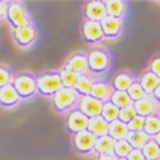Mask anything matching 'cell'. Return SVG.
Here are the masks:
<instances>
[{"label": "cell", "instance_id": "1", "mask_svg": "<svg viewBox=\"0 0 160 160\" xmlns=\"http://www.w3.org/2000/svg\"><path fill=\"white\" fill-rule=\"evenodd\" d=\"M87 54V68L88 73L94 77H100L108 73L113 65V55L108 48L102 45L92 46L86 51Z\"/></svg>", "mask_w": 160, "mask_h": 160}, {"label": "cell", "instance_id": "2", "mask_svg": "<svg viewBox=\"0 0 160 160\" xmlns=\"http://www.w3.org/2000/svg\"><path fill=\"white\" fill-rule=\"evenodd\" d=\"M36 92L42 98H51L63 87L59 69H50L36 73Z\"/></svg>", "mask_w": 160, "mask_h": 160}, {"label": "cell", "instance_id": "3", "mask_svg": "<svg viewBox=\"0 0 160 160\" xmlns=\"http://www.w3.org/2000/svg\"><path fill=\"white\" fill-rule=\"evenodd\" d=\"M5 19L12 27V30L35 23L30 9L23 2H8Z\"/></svg>", "mask_w": 160, "mask_h": 160}, {"label": "cell", "instance_id": "4", "mask_svg": "<svg viewBox=\"0 0 160 160\" xmlns=\"http://www.w3.org/2000/svg\"><path fill=\"white\" fill-rule=\"evenodd\" d=\"M12 85L16 88L17 94L19 95L22 101L28 100L37 94L36 92V76L35 73L30 71H21V72L14 73Z\"/></svg>", "mask_w": 160, "mask_h": 160}, {"label": "cell", "instance_id": "5", "mask_svg": "<svg viewBox=\"0 0 160 160\" xmlns=\"http://www.w3.org/2000/svg\"><path fill=\"white\" fill-rule=\"evenodd\" d=\"M79 101V96L73 88H65L62 87L54 96L50 98L51 106L57 113L59 114H67L72 109L77 108Z\"/></svg>", "mask_w": 160, "mask_h": 160}, {"label": "cell", "instance_id": "6", "mask_svg": "<svg viewBox=\"0 0 160 160\" xmlns=\"http://www.w3.org/2000/svg\"><path fill=\"white\" fill-rule=\"evenodd\" d=\"M10 33L14 44L21 49H28L33 46L38 41V37H40L38 28L36 27L35 23L30 26H24V27H19V28H13Z\"/></svg>", "mask_w": 160, "mask_h": 160}, {"label": "cell", "instance_id": "7", "mask_svg": "<svg viewBox=\"0 0 160 160\" xmlns=\"http://www.w3.org/2000/svg\"><path fill=\"white\" fill-rule=\"evenodd\" d=\"M79 33L83 41L91 46H100L105 42L100 22L82 19L81 26H79Z\"/></svg>", "mask_w": 160, "mask_h": 160}, {"label": "cell", "instance_id": "8", "mask_svg": "<svg viewBox=\"0 0 160 160\" xmlns=\"http://www.w3.org/2000/svg\"><path fill=\"white\" fill-rule=\"evenodd\" d=\"M71 143H72L73 150L77 154L87 155V154L94 152L96 137L92 135L91 132H88L86 129V131H82V132H78V133L72 135L71 136Z\"/></svg>", "mask_w": 160, "mask_h": 160}, {"label": "cell", "instance_id": "9", "mask_svg": "<svg viewBox=\"0 0 160 160\" xmlns=\"http://www.w3.org/2000/svg\"><path fill=\"white\" fill-rule=\"evenodd\" d=\"M100 24L105 40H109V41H117L122 37L126 31V21L113 18L109 16H106L100 22Z\"/></svg>", "mask_w": 160, "mask_h": 160}, {"label": "cell", "instance_id": "10", "mask_svg": "<svg viewBox=\"0 0 160 160\" xmlns=\"http://www.w3.org/2000/svg\"><path fill=\"white\" fill-rule=\"evenodd\" d=\"M63 69L71 71L78 76L88 73L87 68V54L85 50H76L67 57L65 62L62 65Z\"/></svg>", "mask_w": 160, "mask_h": 160}, {"label": "cell", "instance_id": "11", "mask_svg": "<svg viewBox=\"0 0 160 160\" xmlns=\"http://www.w3.org/2000/svg\"><path fill=\"white\" fill-rule=\"evenodd\" d=\"M90 123V119L82 114L77 108L72 109L71 112H68L64 117V126L68 133H71V136L74 133L86 131Z\"/></svg>", "mask_w": 160, "mask_h": 160}, {"label": "cell", "instance_id": "12", "mask_svg": "<svg viewBox=\"0 0 160 160\" xmlns=\"http://www.w3.org/2000/svg\"><path fill=\"white\" fill-rule=\"evenodd\" d=\"M82 17L83 19L87 21L101 22L106 17L104 0H90V2H86L82 7Z\"/></svg>", "mask_w": 160, "mask_h": 160}, {"label": "cell", "instance_id": "13", "mask_svg": "<svg viewBox=\"0 0 160 160\" xmlns=\"http://www.w3.org/2000/svg\"><path fill=\"white\" fill-rule=\"evenodd\" d=\"M137 81V76L129 69H122L113 74L110 79V85L113 86L114 91H123L127 92V90Z\"/></svg>", "mask_w": 160, "mask_h": 160}, {"label": "cell", "instance_id": "14", "mask_svg": "<svg viewBox=\"0 0 160 160\" xmlns=\"http://www.w3.org/2000/svg\"><path fill=\"white\" fill-rule=\"evenodd\" d=\"M133 108H135L137 115L142 118H148L151 115H159L160 104L154 99L152 95H146L141 100L133 102Z\"/></svg>", "mask_w": 160, "mask_h": 160}, {"label": "cell", "instance_id": "15", "mask_svg": "<svg viewBox=\"0 0 160 160\" xmlns=\"http://www.w3.org/2000/svg\"><path fill=\"white\" fill-rule=\"evenodd\" d=\"M77 109L82 114H85L88 119H92V118L100 117L101 109H102V102L94 98H91L90 95L82 96V98H79Z\"/></svg>", "mask_w": 160, "mask_h": 160}, {"label": "cell", "instance_id": "16", "mask_svg": "<svg viewBox=\"0 0 160 160\" xmlns=\"http://www.w3.org/2000/svg\"><path fill=\"white\" fill-rule=\"evenodd\" d=\"M114 92V88L113 86L110 85L109 81H106V79H96L92 85V88H91V92H90V96L94 98L101 102H106L109 101L112 95Z\"/></svg>", "mask_w": 160, "mask_h": 160}, {"label": "cell", "instance_id": "17", "mask_svg": "<svg viewBox=\"0 0 160 160\" xmlns=\"http://www.w3.org/2000/svg\"><path fill=\"white\" fill-rule=\"evenodd\" d=\"M104 4L106 9V16L126 21L129 9V4L127 2L124 0H104Z\"/></svg>", "mask_w": 160, "mask_h": 160}, {"label": "cell", "instance_id": "18", "mask_svg": "<svg viewBox=\"0 0 160 160\" xmlns=\"http://www.w3.org/2000/svg\"><path fill=\"white\" fill-rule=\"evenodd\" d=\"M22 102V99L17 94L16 88L13 87L12 83L4 86L0 88V106L5 109H12L16 108L17 105Z\"/></svg>", "mask_w": 160, "mask_h": 160}, {"label": "cell", "instance_id": "19", "mask_svg": "<svg viewBox=\"0 0 160 160\" xmlns=\"http://www.w3.org/2000/svg\"><path fill=\"white\" fill-rule=\"evenodd\" d=\"M137 82L142 87L146 95H152L155 88L160 83V78H158L152 72H150L148 68H145L138 76H137Z\"/></svg>", "mask_w": 160, "mask_h": 160}, {"label": "cell", "instance_id": "20", "mask_svg": "<svg viewBox=\"0 0 160 160\" xmlns=\"http://www.w3.org/2000/svg\"><path fill=\"white\" fill-rule=\"evenodd\" d=\"M96 77H94L92 74L90 73H86V74H81L78 77V81L74 86V91L77 92V95L79 98L82 96H88L90 92H91V88H92V85H94V82L96 81Z\"/></svg>", "mask_w": 160, "mask_h": 160}, {"label": "cell", "instance_id": "21", "mask_svg": "<svg viewBox=\"0 0 160 160\" xmlns=\"http://www.w3.org/2000/svg\"><path fill=\"white\" fill-rule=\"evenodd\" d=\"M128 128H127V124L121 122L119 119L117 121L109 123V127H108V136L112 137L114 141H119V140H126L127 138V135H128Z\"/></svg>", "mask_w": 160, "mask_h": 160}, {"label": "cell", "instance_id": "22", "mask_svg": "<svg viewBox=\"0 0 160 160\" xmlns=\"http://www.w3.org/2000/svg\"><path fill=\"white\" fill-rule=\"evenodd\" d=\"M108 127H109V123H106L101 117H96L90 119L87 131L91 132L96 138H99L108 135Z\"/></svg>", "mask_w": 160, "mask_h": 160}, {"label": "cell", "instance_id": "23", "mask_svg": "<svg viewBox=\"0 0 160 160\" xmlns=\"http://www.w3.org/2000/svg\"><path fill=\"white\" fill-rule=\"evenodd\" d=\"M114 143H115V141L112 137H109L108 135L102 136V137H99V138H96L94 152L96 155H100V154H113V151H114Z\"/></svg>", "mask_w": 160, "mask_h": 160}, {"label": "cell", "instance_id": "24", "mask_svg": "<svg viewBox=\"0 0 160 160\" xmlns=\"http://www.w3.org/2000/svg\"><path fill=\"white\" fill-rule=\"evenodd\" d=\"M142 131L150 138H154L158 133H160V115H151L145 118V124Z\"/></svg>", "mask_w": 160, "mask_h": 160}, {"label": "cell", "instance_id": "25", "mask_svg": "<svg viewBox=\"0 0 160 160\" xmlns=\"http://www.w3.org/2000/svg\"><path fill=\"white\" fill-rule=\"evenodd\" d=\"M119 113H121V109L117 108L114 104H112L110 101L102 102V109H101V114L100 117L104 119L106 123H112L119 118Z\"/></svg>", "mask_w": 160, "mask_h": 160}, {"label": "cell", "instance_id": "26", "mask_svg": "<svg viewBox=\"0 0 160 160\" xmlns=\"http://www.w3.org/2000/svg\"><path fill=\"white\" fill-rule=\"evenodd\" d=\"M126 140L132 146V149L141 150L145 146V143L150 140V137L146 136L143 131H136V132H128Z\"/></svg>", "mask_w": 160, "mask_h": 160}, {"label": "cell", "instance_id": "27", "mask_svg": "<svg viewBox=\"0 0 160 160\" xmlns=\"http://www.w3.org/2000/svg\"><path fill=\"white\" fill-rule=\"evenodd\" d=\"M145 160H160V149L154 138H150L141 149Z\"/></svg>", "mask_w": 160, "mask_h": 160}, {"label": "cell", "instance_id": "28", "mask_svg": "<svg viewBox=\"0 0 160 160\" xmlns=\"http://www.w3.org/2000/svg\"><path fill=\"white\" fill-rule=\"evenodd\" d=\"M109 101L112 104H114L119 109H123V108H127V106L133 105V101L129 99L127 92H123V91H114Z\"/></svg>", "mask_w": 160, "mask_h": 160}, {"label": "cell", "instance_id": "29", "mask_svg": "<svg viewBox=\"0 0 160 160\" xmlns=\"http://www.w3.org/2000/svg\"><path fill=\"white\" fill-rule=\"evenodd\" d=\"M59 74H60V81H62V86L65 88H74L77 81H78V74L60 68L59 69Z\"/></svg>", "mask_w": 160, "mask_h": 160}, {"label": "cell", "instance_id": "30", "mask_svg": "<svg viewBox=\"0 0 160 160\" xmlns=\"http://www.w3.org/2000/svg\"><path fill=\"white\" fill-rule=\"evenodd\" d=\"M132 150H133L132 146L127 142V140H119V141H115L114 143L113 154L117 159H126Z\"/></svg>", "mask_w": 160, "mask_h": 160}, {"label": "cell", "instance_id": "31", "mask_svg": "<svg viewBox=\"0 0 160 160\" xmlns=\"http://www.w3.org/2000/svg\"><path fill=\"white\" fill-rule=\"evenodd\" d=\"M14 72L10 67L5 63H0V88L12 83Z\"/></svg>", "mask_w": 160, "mask_h": 160}, {"label": "cell", "instance_id": "32", "mask_svg": "<svg viewBox=\"0 0 160 160\" xmlns=\"http://www.w3.org/2000/svg\"><path fill=\"white\" fill-rule=\"evenodd\" d=\"M127 95L129 96V99H131L133 102H136V101H138V100H141L142 98L146 96L145 91L142 90V87L140 86V83H138L137 81L127 90Z\"/></svg>", "mask_w": 160, "mask_h": 160}, {"label": "cell", "instance_id": "33", "mask_svg": "<svg viewBox=\"0 0 160 160\" xmlns=\"http://www.w3.org/2000/svg\"><path fill=\"white\" fill-rule=\"evenodd\" d=\"M146 68L150 72H152L158 78H160V52H156L149 59Z\"/></svg>", "mask_w": 160, "mask_h": 160}, {"label": "cell", "instance_id": "34", "mask_svg": "<svg viewBox=\"0 0 160 160\" xmlns=\"http://www.w3.org/2000/svg\"><path fill=\"white\" fill-rule=\"evenodd\" d=\"M137 115V113H136V110H135V108H133V105H131V106H127V108H123V109H121V113H119V121L121 122H123V123H129L133 118H135Z\"/></svg>", "mask_w": 160, "mask_h": 160}, {"label": "cell", "instance_id": "35", "mask_svg": "<svg viewBox=\"0 0 160 160\" xmlns=\"http://www.w3.org/2000/svg\"><path fill=\"white\" fill-rule=\"evenodd\" d=\"M143 124H145V118H142L140 115H136L129 123H127V128H128L129 132L142 131L143 129Z\"/></svg>", "mask_w": 160, "mask_h": 160}, {"label": "cell", "instance_id": "36", "mask_svg": "<svg viewBox=\"0 0 160 160\" xmlns=\"http://www.w3.org/2000/svg\"><path fill=\"white\" fill-rule=\"evenodd\" d=\"M126 159H127V160H145V156H143V154H142L141 150H138V149H133Z\"/></svg>", "mask_w": 160, "mask_h": 160}, {"label": "cell", "instance_id": "37", "mask_svg": "<svg viewBox=\"0 0 160 160\" xmlns=\"http://www.w3.org/2000/svg\"><path fill=\"white\" fill-rule=\"evenodd\" d=\"M7 8H8V2L7 0H0V21L5 19Z\"/></svg>", "mask_w": 160, "mask_h": 160}, {"label": "cell", "instance_id": "38", "mask_svg": "<svg viewBox=\"0 0 160 160\" xmlns=\"http://www.w3.org/2000/svg\"><path fill=\"white\" fill-rule=\"evenodd\" d=\"M96 160H118L114 154H100L96 155Z\"/></svg>", "mask_w": 160, "mask_h": 160}, {"label": "cell", "instance_id": "39", "mask_svg": "<svg viewBox=\"0 0 160 160\" xmlns=\"http://www.w3.org/2000/svg\"><path fill=\"white\" fill-rule=\"evenodd\" d=\"M152 96H154V99L160 104V83L158 85V87L155 88V91H154V94H152Z\"/></svg>", "mask_w": 160, "mask_h": 160}, {"label": "cell", "instance_id": "40", "mask_svg": "<svg viewBox=\"0 0 160 160\" xmlns=\"http://www.w3.org/2000/svg\"><path fill=\"white\" fill-rule=\"evenodd\" d=\"M154 140H155V142H156V145L159 146V149H160V133H158V135L154 137Z\"/></svg>", "mask_w": 160, "mask_h": 160}, {"label": "cell", "instance_id": "41", "mask_svg": "<svg viewBox=\"0 0 160 160\" xmlns=\"http://www.w3.org/2000/svg\"><path fill=\"white\" fill-rule=\"evenodd\" d=\"M118 160H127V159H118Z\"/></svg>", "mask_w": 160, "mask_h": 160}, {"label": "cell", "instance_id": "42", "mask_svg": "<svg viewBox=\"0 0 160 160\" xmlns=\"http://www.w3.org/2000/svg\"><path fill=\"white\" fill-rule=\"evenodd\" d=\"M159 115H160V109H159Z\"/></svg>", "mask_w": 160, "mask_h": 160}]
</instances>
